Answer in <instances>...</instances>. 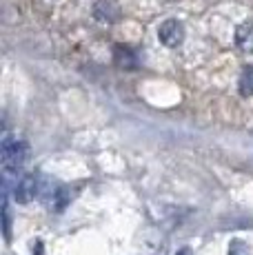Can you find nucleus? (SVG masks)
<instances>
[{"label": "nucleus", "mask_w": 253, "mask_h": 255, "mask_svg": "<svg viewBox=\"0 0 253 255\" xmlns=\"http://www.w3.org/2000/svg\"><path fill=\"white\" fill-rule=\"evenodd\" d=\"M116 62H118L120 67H135V58L133 53L129 51L126 47H116Z\"/></svg>", "instance_id": "0eeeda50"}, {"label": "nucleus", "mask_w": 253, "mask_h": 255, "mask_svg": "<svg viewBox=\"0 0 253 255\" xmlns=\"http://www.w3.org/2000/svg\"><path fill=\"white\" fill-rule=\"evenodd\" d=\"M178 255H193L191 249H182V251H178Z\"/></svg>", "instance_id": "1a4fd4ad"}, {"label": "nucleus", "mask_w": 253, "mask_h": 255, "mask_svg": "<svg viewBox=\"0 0 253 255\" xmlns=\"http://www.w3.org/2000/svg\"><path fill=\"white\" fill-rule=\"evenodd\" d=\"M229 255H251V251L247 249V244H242V242H233Z\"/></svg>", "instance_id": "6e6552de"}, {"label": "nucleus", "mask_w": 253, "mask_h": 255, "mask_svg": "<svg viewBox=\"0 0 253 255\" xmlns=\"http://www.w3.org/2000/svg\"><path fill=\"white\" fill-rule=\"evenodd\" d=\"M27 158V144L20 140H11V138H4L2 140V166L7 173L11 171H18L22 166Z\"/></svg>", "instance_id": "f257e3e1"}, {"label": "nucleus", "mask_w": 253, "mask_h": 255, "mask_svg": "<svg viewBox=\"0 0 253 255\" xmlns=\"http://www.w3.org/2000/svg\"><path fill=\"white\" fill-rule=\"evenodd\" d=\"M238 87H240V93L245 98L253 96V67H245L240 73V80H238Z\"/></svg>", "instance_id": "423d86ee"}, {"label": "nucleus", "mask_w": 253, "mask_h": 255, "mask_svg": "<svg viewBox=\"0 0 253 255\" xmlns=\"http://www.w3.org/2000/svg\"><path fill=\"white\" fill-rule=\"evenodd\" d=\"M158 36H160V42H162L164 47L173 49L184 40V27H182V22H178V20H167V22L160 24Z\"/></svg>", "instance_id": "f03ea898"}, {"label": "nucleus", "mask_w": 253, "mask_h": 255, "mask_svg": "<svg viewBox=\"0 0 253 255\" xmlns=\"http://www.w3.org/2000/svg\"><path fill=\"white\" fill-rule=\"evenodd\" d=\"M236 42L245 51H253V22H245L238 27L236 31Z\"/></svg>", "instance_id": "39448f33"}, {"label": "nucleus", "mask_w": 253, "mask_h": 255, "mask_svg": "<svg viewBox=\"0 0 253 255\" xmlns=\"http://www.w3.org/2000/svg\"><path fill=\"white\" fill-rule=\"evenodd\" d=\"M94 13L102 22H114L120 18V7L116 4V0H98L94 7Z\"/></svg>", "instance_id": "20e7f679"}, {"label": "nucleus", "mask_w": 253, "mask_h": 255, "mask_svg": "<svg viewBox=\"0 0 253 255\" xmlns=\"http://www.w3.org/2000/svg\"><path fill=\"white\" fill-rule=\"evenodd\" d=\"M36 193H38V180H36V175L27 173V175H22L20 182L16 184L13 198H16V202H20V204H29L33 198H36Z\"/></svg>", "instance_id": "7ed1b4c3"}]
</instances>
